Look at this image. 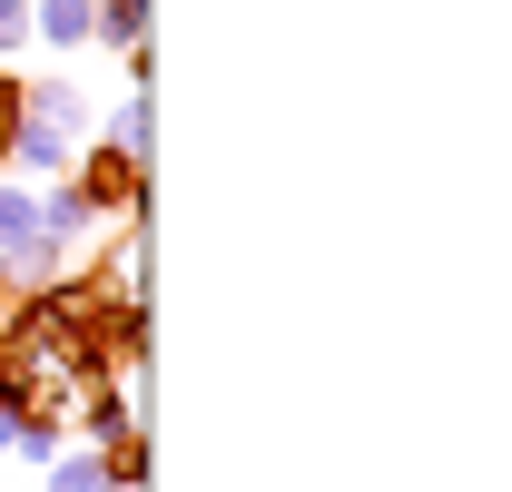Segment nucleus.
<instances>
[{"label": "nucleus", "mask_w": 512, "mask_h": 492, "mask_svg": "<svg viewBox=\"0 0 512 492\" xmlns=\"http://www.w3.org/2000/svg\"><path fill=\"white\" fill-rule=\"evenodd\" d=\"M69 178H79V197L99 207V227L148 217V158L119 148V138H79V148H69Z\"/></svg>", "instance_id": "f257e3e1"}, {"label": "nucleus", "mask_w": 512, "mask_h": 492, "mask_svg": "<svg viewBox=\"0 0 512 492\" xmlns=\"http://www.w3.org/2000/svg\"><path fill=\"white\" fill-rule=\"evenodd\" d=\"M40 237L60 246V256H79V246L99 237V207L79 197V178H69V168H60V178H50V187H40Z\"/></svg>", "instance_id": "f03ea898"}, {"label": "nucleus", "mask_w": 512, "mask_h": 492, "mask_svg": "<svg viewBox=\"0 0 512 492\" xmlns=\"http://www.w3.org/2000/svg\"><path fill=\"white\" fill-rule=\"evenodd\" d=\"M69 424H79V443H109V433H128V424H138V404H128V374H99V384H79Z\"/></svg>", "instance_id": "7ed1b4c3"}, {"label": "nucleus", "mask_w": 512, "mask_h": 492, "mask_svg": "<svg viewBox=\"0 0 512 492\" xmlns=\"http://www.w3.org/2000/svg\"><path fill=\"white\" fill-rule=\"evenodd\" d=\"M69 148H79L69 128L20 119V128H10V158H0V168H10V178H60V168H69Z\"/></svg>", "instance_id": "20e7f679"}, {"label": "nucleus", "mask_w": 512, "mask_h": 492, "mask_svg": "<svg viewBox=\"0 0 512 492\" xmlns=\"http://www.w3.org/2000/svg\"><path fill=\"white\" fill-rule=\"evenodd\" d=\"M99 0H30V50H89Z\"/></svg>", "instance_id": "39448f33"}, {"label": "nucleus", "mask_w": 512, "mask_h": 492, "mask_svg": "<svg viewBox=\"0 0 512 492\" xmlns=\"http://www.w3.org/2000/svg\"><path fill=\"white\" fill-rule=\"evenodd\" d=\"M20 119H40V128H89V109H79V79H60V69L20 79Z\"/></svg>", "instance_id": "423d86ee"}, {"label": "nucleus", "mask_w": 512, "mask_h": 492, "mask_svg": "<svg viewBox=\"0 0 512 492\" xmlns=\"http://www.w3.org/2000/svg\"><path fill=\"white\" fill-rule=\"evenodd\" d=\"M40 483H50V492H119V483H109V463H99V443H79V453L60 443V453L40 463Z\"/></svg>", "instance_id": "0eeeda50"}, {"label": "nucleus", "mask_w": 512, "mask_h": 492, "mask_svg": "<svg viewBox=\"0 0 512 492\" xmlns=\"http://www.w3.org/2000/svg\"><path fill=\"white\" fill-rule=\"evenodd\" d=\"M89 40H99V50H138V40H148V0H99Z\"/></svg>", "instance_id": "6e6552de"}, {"label": "nucleus", "mask_w": 512, "mask_h": 492, "mask_svg": "<svg viewBox=\"0 0 512 492\" xmlns=\"http://www.w3.org/2000/svg\"><path fill=\"white\" fill-rule=\"evenodd\" d=\"M99 463H109V483H119V492H148V433H138V424L109 433V443H99Z\"/></svg>", "instance_id": "1a4fd4ad"}, {"label": "nucleus", "mask_w": 512, "mask_h": 492, "mask_svg": "<svg viewBox=\"0 0 512 492\" xmlns=\"http://www.w3.org/2000/svg\"><path fill=\"white\" fill-rule=\"evenodd\" d=\"M109 138H119V148H138V158H148V89H128V99H119V119H109Z\"/></svg>", "instance_id": "9d476101"}, {"label": "nucleus", "mask_w": 512, "mask_h": 492, "mask_svg": "<svg viewBox=\"0 0 512 492\" xmlns=\"http://www.w3.org/2000/svg\"><path fill=\"white\" fill-rule=\"evenodd\" d=\"M30 50V0H0V60Z\"/></svg>", "instance_id": "9b49d317"}, {"label": "nucleus", "mask_w": 512, "mask_h": 492, "mask_svg": "<svg viewBox=\"0 0 512 492\" xmlns=\"http://www.w3.org/2000/svg\"><path fill=\"white\" fill-rule=\"evenodd\" d=\"M10 128H20V69L0 60V158H10Z\"/></svg>", "instance_id": "f8f14e48"}, {"label": "nucleus", "mask_w": 512, "mask_h": 492, "mask_svg": "<svg viewBox=\"0 0 512 492\" xmlns=\"http://www.w3.org/2000/svg\"><path fill=\"white\" fill-rule=\"evenodd\" d=\"M0 453H20V414L10 404H0Z\"/></svg>", "instance_id": "ddd939ff"}]
</instances>
